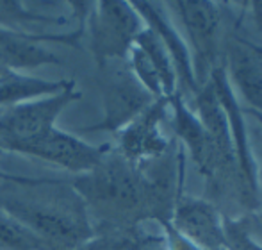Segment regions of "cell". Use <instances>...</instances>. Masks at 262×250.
<instances>
[{
  "label": "cell",
  "instance_id": "cell-10",
  "mask_svg": "<svg viewBox=\"0 0 262 250\" xmlns=\"http://www.w3.org/2000/svg\"><path fill=\"white\" fill-rule=\"evenodd\" d=\"M228 66L245 100L262 111V50L235 39L228 49Z\"/></svg>",
  "mask_w": 262,
  "mask_h": 250
},
{
  "label": "cell",
  "instance_id": "cell-3",
  "mask_svg": "<svg viewBox=\"0 0 262 250\" xmlns=\"http://www.w3.org/2000/svg\"><path fill=\"white\" fill-rule=\"evenodd\" d=\"M79 98L80 93L75 90V80H72L59 93L6 109L0 115V150L18 152L27 143L41 138L54 129L57 116Z\"/></svg>",
  "mask_w": 262,
  "mask_h": 250
},
{
  "label": "cell",
  "instance_id": "cell-9",
  "mask_svg": "<svg viewBox=\"0 0 262 250\" xmlns=\"http://www.w3.org/2000/svg\"><path fill=\"white\" fill-rule=\"evenodd\" d=\"M175 231L194 247L220 250L225 247V227L216 209L204 200H182L173 216Z\"/></svg>",
  "mask_w": 262,
  "mask_h": 250
},
{
  "label": "cell",
  "instance_id": "cell-2",
  "mask_svg": "<svg viewBox=\"0 0 262 250\" xmlns=\"http://www.w3.org/2000/svg\"><path fill=\"white\" fill-rule=\"evenodd\" d=\"M72 186L84 200L91 220L97 216L104 229H120L118 225L146 209L139 168L118 150H107L100 163L88 174L77 175Z\"/></svg>",
  "mask_w": 262,
  "mask_h": 250
},
{
  "label": "cell",
  "instance_id": "cell-16",
  "mask_svg": "<svg viewBox=\"0 0 262 250\" xmlns=\"http://www.w3.org/2000/svg\"><path fill=\"white\" fill-rule=\"evenodd\" d=\"M0 250H50L29 231L24 223H20L13 215L0 207Z\"/></svg>",
  "mask_w": 262,
  "mask_h": 250
},
{
  "label": "cell",
  "instance_id": "cell-7",
  "mask_svg": "<svg viewBox=\"0 0 262 250\" xmlns=\"http://www.w3.org/2000/svg\"><path fill=\"white\" fill-rule=\"evenodd\" d=\"M84 27L70 34H24L0 27V66L9 72L25 68H38L41 65H59L62 59L52 50L41 45V41H59L66 45H77Z\"/></svg>",
  "mask_w": 262,
  "mask_h": 250
},
{
  "label": "cell",
  "instance_id": "cell-17",
  "mask_svg": "<svg viewBox=\"0 0 262 250\" xmlns=\"http://www.w3.org/2000/svg\"><path fill=\"white\" fill-rule=\"evenodd\" d=\"M75 250H134V243L120 229H104V233H95L91 240Z\"/></svg>",
  "mask_w": 262,
  "mask_h": 250
},
{
  "label": "cell",
  "instance_id": "cell-15",
  "mask_svg": "<svg viewBox=\"0 0 262 250\" xmlns=\"http://www.w3.org/2000/svg\"><path fill=\"white\" fill-rule=\"evenodd\" d=\"M134 43H138V45L150 56V59H152V62L156 65L159 75H161L166 98L171 97L173 91H175V86H177L175 65H173V59H171V56H169V50L166 49L161 36H159L152 27H146L139 32Z\"/></svg>",
  "mask_w": 262,
  "mask_h": 250
},
{
  "label": "cell",
  "instance_id": "cell-19",
  "mask_svg": "<svg viewBox=\"0 0 262 250\" xmlns=\"http://www.w3.org/2000/svg\"><path fill=\"white\" fill-rule=\"evenodd\" d=\"M0 152H2V150H0Z\"/></svg>",
  "mask_w": 262,
  "mask_h": 250
},
{
  "label": "cell",
  "instance_id": "cell-8",
  "mask_svg": "<svg viewBox=\"0 0 262 250\" xmlns=\"http://www.w3.org/2000/svg\"><path fill=\"white\" fill-rule=\"evenodd\" d=\"M162 108H164V98H159L138 118L121 129L118 152L125 159L136 164L143 159H154L166 152L168 143L159 132Z\"/></svg>",
  "mask_w": 262,
  "mask_h": 250
},
{
  "label": "cell",
  "instance_id": "cell-1",
  "mask_svg": "<svg viewBox=\"0 0 262 250\" xmlns=\"http://www.w3.org/2000/svg\"><path fill=\"white\" fill-rule=\"evenodd\" d=\"M0 177V207L50 250H75L95 236L91 215L72 182Z\"/></svg>",
  "mask_w": 262,
  "mask_h": 250
},
{
  "label": "cell",
  "instance_id": "cell-4",
  "mask_svg": "<svg viewBox=\"0 0 262 250\" xmlns=\"http://www.w3.org/2000/svg\"><path fill=\"white\" fill-rule=\"evenodd\" d=\"M91 50L98 65L111 59H125L143 31V20L128 2H98L88 14Z\"/></svg>",
  "mask_w": 262,
  "mask_h": 250
},
{
  "label": "cell",
  "instance_id": "cell-6",
  "mask_svg": "<svg viewBox=\"0 0 262 250\" xmlns=\"http://www.w3.org/2000/svg\"><path fill=\"white\" fill-rule=\"evenodd\" d=\"M107 150L109 147L90 145L84 139L54 127L41 138L21 147L18 152L25 156H34L77 175H82L100 163Z\"/></svg>",
  "mask_w": 262,
  "mask_h": 250
},
{
  "label": "cell",
  "instance_id": "cell-5",
  "mask_svg": "<svg viewBox=\"0 0 262 250\" xmlns=\"http://www.w3.org/2000/svg\"><path fill=\"white\" fill-rule=\"evenodd\" d=\"M102 95L105 109L104 120L91 127H82L80 132L121 131L156 102V98L134 77L130 66L111 72L104 80Z\"/></svg>",
  "mask_w": 262,
  "mask_h": 250
},
{
  "label": "cell",
  "instance_id": "cell-13",
  "mask_svg": "<svg viewBox=\"0 0 262 250\" xmlns=\"http://www.w3.org/2000/svg\"><path fill=\"white\" fill-rule=\"evenodd\" d=\"M175 113H177V131H179L180 138L191 149V152H193L194 159L200 164L202 170H205L207 174H212L223 163L214 141L210 139V136L204 129V125L200 123V120L194 118L184 108L182 102L179 100L175 102Z\"/></svg>",
  "mask_w": 262,
  "mask_h": 250
},
{
  "label": "cell",
  "instance_id": "cell-12",
  "mask_svg": "<svg viewBox=\"0 0 262 250\" xmlns=\"http://www.w3.org/2000/svg\"><path fill=\"white\" fill-rule=\"evenodd\" d=\"M179 14L186 25L187 32L193 38L194 47L200 54L212 56L216 32L220 27V11L212 2H177Z\"/></svg>",
  "mask_w": 262,
  "mask_h": 250
},
{
  "label": "cell",
  "instance_id": "cell-11",
  "mask_svg": "<svg viewBox=\"0 0 262 250\" xmlns=\"http://www.w3.org/2000/svg\"><path fill=\"white\" fill-rule=\"evenodd\" d=\"M196 106L198 113H200V123L204 125V129L216 145L221 161L230 164L235 159L234 141H232L230 125H228L230 123V115L225 109L214 84L205 86L198 93Z\"/></svg>",
  "mask_w": 262,
  "mask_h": 250
},
{
  "label": "cell",
  "instance_id": "cell-18",
  "mask_svg": "<svg viewBox=\"0 0 262 250\" xmlns=\"http://www.w3.org/2000/svg\"><path fill=\"white\" fill-rule=\"evenodd\" d=\"M225 227V245L230 250H262L252 238L246 234L239 223H223Z\"/></svg>",
  "mask_w": 262,
  "mask_h": 250
},
{
  "label": "cell",
  "instance_id": "cell-14",
  "mask_svg": "<svg viewBox=\"0 0 262 250\" xmlns=\"http://www.w3.org/2000/svg\"><path fill=\"white\" fill-rule=\"evenodd\" d=\"M72 80H45L11 72L0 79V108H14L29 100L41 98L43 95H55L64 90Z\"/></svg>",
  "mask_w": 262,
  "mask_h": 250
}]
</instances>
